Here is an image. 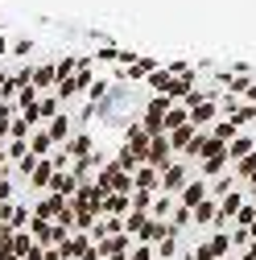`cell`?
Segmentation results:
<instances>
[{
    "label": "cell",
    "instance_id": "obj_3",
    "mask_svg": "<svg viewBox=\"0 0 256 260\" xmlns=\"http://www.w3.org/2000/svg\"><path fill=\"white\" fill-rule=\"evenodd\" d=\"M50 190L58 194V199H67V203H71V199H75V190H79V182L71 178V170H54V178H50Z\"/></svg>",
    "mask_w": 256,
    "mask_h": 260
},
{
    "label": "cell",
    "instance_id": "obj_10",
    "mask_svg": "<svg viewBox=\"0 0 256 260\" xmlns=\"http://www.w3.org/2000/svg\"><path fill=\"white\" fill-rule=\"evenodd\" d=\"M199 133H195V124H186V128H178V133H170V149H178V153H186L190 149V141H195Z\"/></svg>",
    "mask_w": 256,
    "mask_h": 260
},
{
    "label": "cell",
    "instance_id": "obj_24",
    "mask_svg": "<svg viewBox=\"0 0 256 260\" xmlns=\"http://www.w3.org/2000/svg\"><path fill=\"white\" fill-rule=\"evenodd\" d=\"M207 248H211V256H228V248H232V240H228V236H215V240H211Z\"/></svg>",
    "mask_w": 256,
    "mask_h": 260
},
{
    "label": "cell",
    "instance_id": "obj_32",
    "mask_svg": "<svg viewBox=\"0 0 256 260\" xmlns=\"http://www.w3.org/2000/svg\"><path fill=\"white\" fill-rule=\"evenodd\" d=\"M157 252H162V256H174V252H178V240H174V236L162 240V244H157Z\"/></svg>",
    "mask_w": 256,
    "mask_h": 260
},
{
    "label": "cell",
    "instance_id": "obj_29",
    "mask_svg": "<svg viewBox=\"0 0 256 260\" xmlns=\"http://www.w3.org/2000/svg\"><path fill=\"white\" fill-rule=\"evenodd\" d=\"M236 190V178H219L215 182V194H219V199H223V194H232Z\"/></svg>",
    "mask_w": 256,
    "mask_h": 260
},
{
    "label": "cell",
    "instance_id": "obj_17",
    "mask_svg": "<svg viewBox=\"0 0 256 260\" xmlns=\"http://www.w3.org/2000/svg\"><path fill=\"white\" fill-rule=\"evenodd\" d=\"M104 252H108V256H120V252H128V240H124V236H108V240L100 244V256H104Z\"/></svg>",
    "mask_w": 256,
    "mask_h": 260
},
{
    "label": "cell",
    "instance_id": "obj_23",
    "mask_svg": "<svg viewBox=\"0 0 256 260\" xmlns=\"http://www.w3.org/2000/svg\"><path fill=\"white\" fill-rule=\"evenodd\" d=\"M223 166H228V157H211L207 166H203V174L207 178H223Z\"/></svg>",
    "mask_w": 256,
    "mask_h": 260
},
{
    "label": "cell",
    "instance_id": "obj_11",
    "mask_svg": "<svg viewBox=\"0 0 256 260\" xmlns=\"http://www.w3.org/2000/svg\"><path fill=\"white\" fill-rule=\"evenodd\" d=\"M50 83H58V79H54V67H50V62H42V67H34V83H29V87H34V91H46Z\"/></svg>",
    "mask_w": 256,
    "mask_h": 260
},
{
    "label": "cell",
    "instance_id": "obj_6",
    "mask_svg": "<svg viewBox=\"0 0 256 260\" xmlns=\"http://www.w3.org/2000/svg\"><path fill=\"white\" fill-rule=\"evenodd\" d=\"M46 137H50L54 145H62V141H71V116H62V112H58V116L50 120V128H46Z\"/></svg>",
    "mask_w": 256,
    "mask_h": 260
},
{
    "label": "cell",
    "instance_id": "obj_31",
    "mask_svg": "<svg viewBox=\"0 0 256 260\" xmlns=\"http://www.w3.org/2000/svg\"><path fill=\"white\" fill-rule=\"evenodd\" d=\"M186 223H190V211H186V207H178V211H174V223H170V227L178 232V227H186Z\"/></svg>",
    "mask_w": 256,
    "mask_h": 260
},
{
    "label": "cell",
    "instance_id": "obj_22",
    "mask_svg": "<svg viewBox=\"0 0 256 260\" xmlns=\"http://www.w3.org/2000/svg\"><path fill=\"white\" fill-rule=\"evenodd\" d=\"M29 248H34V240H29L25 232H13V244H9V252H13V256H25Z\"/></svg>",
    "mask_w": 256,
    "mask_h": 260
},
{
    "label": "cell",
    "instance_id": "obj_37",
    "mask_svg": "<svg viewBox=\"0 0 256 260\" xmlns=\"http://www.w3.org/2000/svg\"><path fill=\"white\" fill-rule=\"evenodd\" d=\"M25 260H46V252H42V248H29V252H25Z\"/></svg>",
    "mask_w": 256,
    "mask_h": 260
},
{
    "label": "cell",
    "instance_id": "obj_30",
    "mask_svg": "<svg viewBox=\"0 0 256 260\" xmlns=\"http://www.w3.org/2000/svg\"><path fill=\"white\" fill-rule=\"evenodd\" d=\"M9 244H13V227L0 223V252H9Z\"/></svg>",
    "mask_w": 256,
    "mask_h": 260
},
{
    "label": "cell",
    "instance_id": "obj_9",
    "mask_svg": "<svg viewBox=\"0 0 256 260\" xmlns=\"http://www.w3.org/2000/svg\"><path fill=\"white\" fill-rule=\"evenodd\" d=\"M62 207H67V199L50 194V199H42V203H38V219H46V223H50V219H58V211H62Z\"/></svg>",
    "mask_w": 256,
    "mask_h": 260
},
{
    "label": "cell",
    "instance_id": "obj_13",
    "mask_svg": "<svg viewBox=\"0 0 256 260\" xmlns=\"http://www.w3.org/2000/svg\"><path fill=\"white\" fill-rule=\"evenodd\" d=\"M50 178H54V161H38V170L29 174V182H34V186H50Z\"/></svg>",
    "mask_w": 256,
    "mask_h": 260
},
{
    "label": "cell",
    "instance_id": "obj_7",
    "mask_svg": "<svg viewBox=\"0 0 256 260\" xmlns=\"http://www.w3.org/2000/svg\"><path fill=\"white\" fill-rule=\"evenodd\" d=\"M162 182H166V190H186V166L170 161V166L162 170Z\"/></svg>",
    "mask_w": 256,
    "mask_h": 260
},
{
    "label": "cell",
    "instance_id": "obj_12",
    "mask_svg": "<svg viewBox=\"0 0 256 260\" xmlns=\"http://www.w3.org/2000/svg\"><path fill=\"white\" fill-rule=\"evenodd\" d=\"M157 174H162V170H153V166H137V178H133V182H137L141 190H149V194H153V186H157Z\"/></svg>",
    "mask_w": 256,
    "mask_h": 260
},
{
    "label": "cell",
    "instance_id": "obj_21",
    "mask_svg": "<svg viewBox=\"0 0 256 260\" xmlns=\"http://www.w3.org/2000/svg\"><path fill=\"white\" fill-rule=\"evenodd\" d=\"M215 211H219V207L207 199V203H199L195 211H190V219H199V223H211V219H215Z\"/></svg>",
    "mask_w": 256,
    "mask_h": 260
},
{
    "label": "cell",
    "instance_id": "obj_25",
    "mask_svg": "<svg viewBox=\"0 0 256 260\" xmlns=\"http://www.w3.org/2000/svg\"><path fill=\"white\" fill-rule=\"evenodd\" d=\"M240 178H252V182H256V153H248V157L240 161Z\"/></svg>",
    "mask_w": 256,
    "mask_h": 260
},
{
    "label": "cell",
    "instance_id": "obj_15",
    "mask_svg": "<svg viewBox=\"0 0 256 260\" xmlns=\"http://www.w3.org/2000/svg\"><path fill=\"white\" fill-rule=\"evenodd\" d=\"M58 100H54V95H42V100H38V120H54L58 116Z\"/></svg>",
    "mask_w": 256,
    "mask_h": 260
},
{
    "label": "cell",
    "instance_id": "obj_5",
    "mask_svg": "<svg viewBox=\"0 0 256 260\" xmlns=\"http://www.w3.org/2000/svg\"><path fill=\"white\" fill-rule=\"evenodd\" d=\"M186 211H195L199 203H207V186L203 182H186V190H182V199H178Z\"/></svg>",
    "mask_w": 256,
    "mask_h": 260
},
{
    "label": "cell",
    "instance_id": "obj_14",
    "mask_svg": "<svg viewBox=\"0 0 256 260\" xmlns=\"http://www.w3.org/2000/svg\"><path fill=\"white\" fill-rule=\"evenodd\" d=\"M211 137L223 141V145H232V141H236V124H232V120H219V124L211 128Z\"/></svg>",
    "mask_w": 256,
    "mask_h": 260
},
{
    "label": "cell",
    "instance_id": "obj_2",
    "mask_svg": "<svg viewBox=\"0 0 256 260\" xmlns=\"http://www.w3.org/2000/svg\"><path fill=\"white\" fill-rule=\"evenodd\" d=\"M170 153H174V149H170V137H153V141H149L145 161H149L153 170H166V166H170Z\"/></svg>",
    "mask_w": 256,
    "mask_h": 260
},
{
    "label": "cell",
    "instance_id": "obj_4",
    "mask_svg": "<svg viewBox=\"0 0 256 260\" xmlns=\"http://www.w3.org/2000/svg\"><path fill=\"white\" fill-rule=\"evenodd\" d=\"M149 133H145V128L141 124H133V128H128V153H133L137 161H145V153H149Z\"/></svg>",
    "mask_w": 256,
    "mask_h": 260
},
{
    "label": "cell",
    "instance_id": "obj_39",
    "mask_svg": "<svg viewBox=\"0 0 256 260\" xmlns=\"http://www.w3.org/2000/svg\"><path fill=\"white\" fill-rule=\"evenodd\" d=\"M5 54H9V42H5V38H0V58H5Z\"/></svg>",
    "mask_w": 256,
    "mask_h": 260
},
{
    "label": "cell",
    "instance_id": "obj_8",
    "mask_svg": "<svg viewBox=\"0 0 256 260\" xmlns=\"http://www.w3.org/2000/svg\"><path fill=\"white\" fill-rule=\"evenodd\" d=\"M62 153L79 161V157H87V153H95V149H91V137H87V133H75V137L67 141V149H62Z\"/></svg>",
    "mask_w": 256,
    "mask_h": 260
},
{
    "label": "cell",
    "instance_id": "obj_38",
    "mask_svg": "<svg viewBox=\"0 0 256 260\" xmlns=\"http://www.w3.org/2000/svg\"><path fill=\"white\" fill-rule=\"evenodd\" d=\"M133 260H153V252H149V248H137V252H133Z\"/></svg>",
    "mask_w": 256,
    "mask_h": 260
},
{
    "label": "cell",
    "instance_id": "obj_16",
    "mask_svg": "<svg viewBox=\"0 0 256 260\" xmlns=\"http://www.w3.org/2000/svg\"><path fill=\"white\" fill-rule=\"evenodd\" d=\"M50 149H54V141H50V137H46V133H34V141H29V153H34V157H38V161H42V157H46V153H50Z\"/></svg>",
    "mask_w": 256,
    "mask_h": 260
},
{
    "label": "cell",
    "instance_id": "obj_19",
    "mask_svg": "<svg viewBox=\"0 0 256 260\" xmlns=\"http://www.w3.org/2000/svg\"><path fill=\"white\" fill-rule=\"evenodd\" d=\"M149 83H153L157 91H170V95L178 91V83H174V75H170V71H157V75H149Z\"/></svg>",
    "mask_w": 256,
    "mask_h": 260
},
{
    "label": "cell",
    "instance_id": "obj_34",
    "mask_svg": "<svg viewBox=\"0 0 256 260\" xmlns=\"http://www.w3.org/2000/svg\"><path fill=\"white\" fill-rule=\"evenodd\" d=\"M170 203H174V199H157V203H153V215H157V219H162V215L170 211Z\"/></svg>",
    "mask_w": 256,
    "mask_h": 260
},
{
    "label": "cell",
    "instance_id": "obj_18",
    "mask_svg": "<svg viewBox=\"0 0 256 260\" xmlns=\"http://www.w3.org/2000/svg\"><path fill=\"white\" fill-rule=\"evenodd\" d=\"M104 211L124 215V211H128V194H104Z\"/></svg>",
    "mask_w": 256,
    "mask_h": 260
},
{
    "label": "cell",
    "instance_id": "obj_20",
    "mask_svg": "<svg viewBox=\"0 0 256 260\" xmlns=\"http://www.w3.org/2000/svg\"><path fill=\"white\" fill-rule=\"evenodd\" d=\"M248 153H252V137H236V141L228 145V157H240V161H244Z\"/></svg>",
    "mask_w": 256,
    "mask_h": 260
},
{
    "label": "cell",
    "instance_id": "obj_33",
    "mask_svg": "<svg viewBox=\"0 0 256 260\" xmlns=\"http://www.w3.org/2000/svg\"><path fill=\"white\" fill-rule=\"evenodd\" d=\"M104 95H108V83L95 79V83H91V100H104Z\"/></svg>",
    "mask_w": 256,
    "mask_h": 260
},
{
    "label": "cell",
    "instance_id": "obj_27",
    "mask_svg": "<svg viewBox=\"0 0 256 260\" xmlns=\"http://www.w3.org/2000/svg\"><path fill=\"white\" fill-rule=\"evenodd\" d=\"M9 133H13V137H17V141H25V137H29V124H25V120H21V116H17V120H13V124H9Z\"/></svg>",
    "mask_w": 256,
    "mask_h": 260
},
{
    "label": "cell",
    "instance_id": "obj_35",
    "mask_svg": "<svg viewBox=\"0 0 256 260\" xmlns=\"http://www.w3.org/2000/svg\"><path fill=\"white\" fill-rule=\"evenodd\" d=\"M13 50H17V54H29V50H34V42H29V38H21V42H13Z\"/></svg>",
    "mask_w": 256,
    "mask_h": 260
},
{
    "label": "cell",
    "instance_id": "obj_36",
    "mask_svg": "<svg viewBox=\"0 0 256 260\" xmlns=\"http://www.w3.org/2000/svg\"><path fill=\"white\" fill-rule=\"evenodd\" d=\"M13 199V182H0V203H9Z\"/></svg>",
    "mask_w": 256,
    "mask_h": 260
},
{
    "label": "cell",
    "instance_id": "obj_1",
    "mask_svg": "<svg viewBox=\"0 0 256 260\" xmlns=\"http://www.w3.org/2000/svg\"><path fill=\"white\" fill-rule=\"evenodd\" d=\"M71 207H75L79 215H91V219H95V215L104 211V190H100V186H79L75 199H71Z\"/></svg>",
    "mask_w": 256,
    "mask_h": 260
},
{
    "label": "cell",
    "instance_id": "obj_26",
    "mask_svg": "<svg viewBox=\"0 0 256 260\" xmlns=\"http://www.w3.org/2000/svg\"><path fill=\"white\" fill-rule=\"evenodd\" d=\"M236 219H240V227H252V219H256V207H252V203H244Z\"/></svg>",
    "mask_w": 256,
    "mask_h": 260
},
{
    "label": "cell",
    "instance_id": "obj_40",
    "mask_svg": "<svg viewBox=\"0 0 256 260\" xmlns=\"http://www.w3.org/2000/svg\"><path fill=\"white\" fill-rule=\"evenodd\" d=\"M46 260H62V256H58V252H46Z\"/></svg>",
    "mask_w": 256,
    "mask_h": 260
},
{
    "label": "cell",
    "instance_id": "obj_28",
    "mask_svg": "<svg viewBox=\"0 0 256 260\" xmlns=\"http://www.w3.org/2000/svg\"><path fill=\"white\" fill-rule=\"evenodd\" d=\"M25 153H29V141H13V145H9V157H13V161H21Z\"/></svg>",
    "mask_w": 256,
    "mask_h": 260
}]
</instances>
